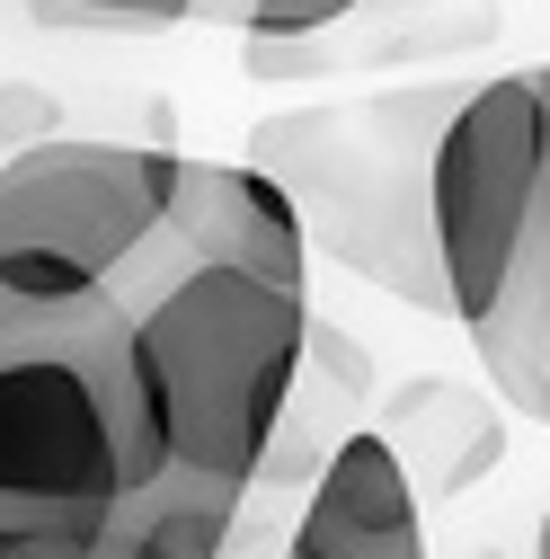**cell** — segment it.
Masks as SVG:
<instances>
[{"instance_id": "cell-1", "label": "cell", "mask_w": 550, "mask_h": 559, "mask_svg": "<svg viewBox=\"0 0 550 559\" xmlns=\"http://www.w3.org/2000/svg\"><path fill=\"white\" fill-rule=\"evenodd\" d=\"M169 471V417L116 285H0V498L124 507Z\"/></svg>"}, {"instance_id": "cell-2", "label": "cell", "mask_w": 550, "mask_h": 559, "mask_svg": "<svg viewBox=\"0 0 550 559\" xmlns=\"http://www.w3.org/2000/svg\"><path fill=\"white\" fill-rule=\"evenodd\" d=\"M435 249L453 320L524 417H550V72L470 81L435 143Z\"/></svg>"}, {"instance_id": "cell-3", "label": "cell", "mask_w": 550, "mask_h": 559, "mask_svg": "<svg viewBox=\"0 0 550 559\" xmlns=\"http://www.w3.org/2000/svg\"><path fill=\"white\" fill-rule=\"evenodd\" d=\"M124 311L169 417V471L249 498L302 373V337H311L302 285H275L231 258H178L143 275Z\"/></svg>"}, {"instance_id": "cell-4", "label": "cell", "mask_w": 550, "mask_h": 559, "mask_svg": "<svg viewBox=\"0 0 550 559\" xmlns=\"http://www.w3.org/2000/svg\"><path fill=\"white\" fill-rule=\"evenodd\" d=\"M462 107V81H408L337 107H285L249 133V152L294 187L302 223L356 266L373 294L453 320L444 249H435V143Z\"/></svg>"}, {"instance_id": "cell-5", "label": "cell", "mask_w": 550, "mask_h": 559, "mask_svg": "<svg viewBox=\"0 0 550 559\" xmlns=\"http://www.w3.org/2000/svg\"><path fill=\"white\" fill-rule=\"evenodd\" d=\"M178 152L36 133L0 160V285L10 294H89L124 285L169 223Z\"/></svg>"}, {"instance_id": "cell-6", "label": "cell", "mask_w": 550, "mask_h": 559, "mask_svg": "<svg viewBox=\"0 0 550 559\" xmlns=\"http://www.w3.org/2000/svg\"><path fill=\"white\" fill-rule=\"evenodd\" d=\"M178 258H231V266L275 275V285H311V223H302L294 187L266 160H178L169 223H160V240L143 258H133V275L116 294H133L143 275H160Z\"/></svg>"}, {"instance_id": "cell-7", "label": "cell", "mask_w": 550, "mask_h": 559, "mask_svg": "<svg viewBox=\"0 0 550 559\" xmlns=\"http://www.w3.org/2000/svg\"><path fill=\"white\" fill-rule=\"evenodd\" d=\"M302 559H427L418 533V479L382 427H347L311 471V507L294 524Z\"/></svg>"}, {"instance_id": "cell-8", "label": "cell", "mask_w": 550, "mask_h": 559, "mask_svg": "<svg viewBox=\"0 0 550 559\" xmlns=\"http://www.w3.org/2000/svg\"><path fill=\"white\" fill-rule=\"evenodd\" d=\"M382 436L399 444L408 479L427 488V498H462V488L479 471H498L506 462V427H498V408L462 391V382H408L382 417Z\"/></svg>"}, {"instance_id": "cell-9", "label": "cell", "mask_w": 550, "mask_h": 559, "mask_svg": "<svg viewBox=\"0 0 550 559\" xmlns=\"http://www.w3.org/2000/svg\"><path fill=\"white\" fill-rule=\"evenodd\" d=\"M231 533H240V498L231 488L160 471L143 498H124V515L107 533V559H223Z\"/></svg>"}, {"instance_id": "cell-10", "label": "cell", "mask_w": 550, "mask_h": 559, "mask_svg": "<svg viewBox=\"0 0 550 559\" xmlns=\"http://www.w3.org/2000/svg\"><path fill=\"white\" fill-rule=\"evenodd\" d=\"M124 507H27L0 498V559H107Z\"/></svg>"}, {"instance_id": "cell-11", "label": "cell", "mask_w": 550, "mask_h": 559, "mask_svg": "<svg viewBox=\"0 0 550 559\" xmlns=\"http://www.w3.org/2000/svg\"><path fill=\"white\" fill-rule=\"evenodd\" d=\"M195 10H204V0H45V19H89V27H133V36L178 27Z\"/></svg>"}, {"instance_id": "cell-12", "label": "cell", "mask_w": 550, "mask_h": 559, "mask_svg": "<svg viewBox=\"0 0 550 559\" xmlns=\"http://www.w3.org/2000/svg\"><path fill=\"white\" fill-rule=\"evenodd\" d=\"M364 0H240V27L249 36H320V27H347Z\"/></svg>"}, {"instance_id": "cell-13", "label": "cell", "mask_w": 550, "mask_h": 559, "mask_svg": "<svg viewBox=\"0 0 550 559\" xmlns=\"http://www.w3.org/2000/svg\"><path fill=\"white\" fill-rule=\"evenodd\" d=\"M533 559H550V515H541V542H533Z\"/></svg>"}, {"instance_id": "cell-14", "label": "cell", "mask_w": 550, "mask_h": 559, "mask_svg": "<svg viewBox=\"0 0 550 559\" xmlns=\"http://www.w3.org/2000/svg\"><path fill=\"white\" fill-rule=\"evenodd\" d=\"M285 559H302V550H294V542H285Z\"/></svg>"}]
</instances>
